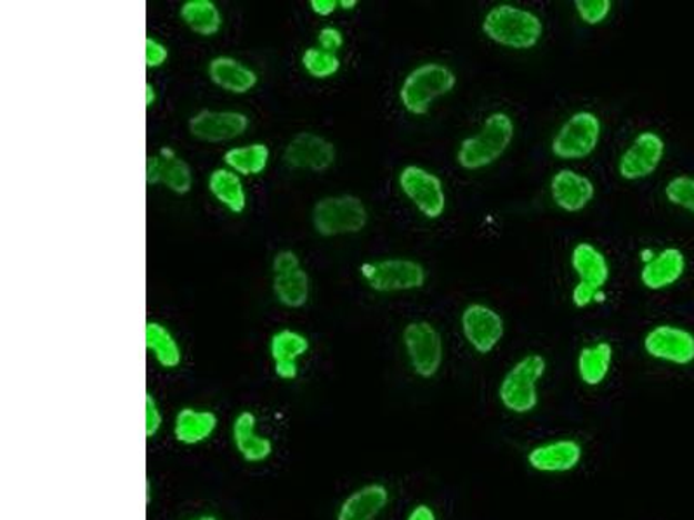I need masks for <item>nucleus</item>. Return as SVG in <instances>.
<instances>
[{"label":"nucleus","instance_id":"18","mask_svg":"<svg viewBox=\"0 0 694 520\" xmlns=\"http://www.w3.org/2000/svg\"><path fill=\"white\" fill-rule=\"evenodd\" d=\"M551 197L557 209L582 212L595 198V186L587 176L572 169L557 170L551 179Z\"/></svg>","mask_w":694,"mask_h":520},{"label":"nucleus","instance_id":"33","mask_svg":"<svg viewBox=\"0 0 694 520\" xmlns=\"http://www.w3.org/2000/svg\"><path fill=\"white\" fill-rule=\"evenodd\" d=\"M575 11L583 23L595 27L607 20L613 11V2L611 0H575Z\"/></svg>","mask_w":694,"mask_h":520},{"label":"nucleus","instance_id":"40","mask_svg":"<svg viewBox=\"0 0 694 520\" xmlns=\"http://www.w3.org/2000/svg\"><path fill=\"white\" fill-rule=\"evenodd\" d=\"M311 11L318 17H330L338 11L339 0H311Z\"/></svg>","mask_w":694,"mask_h":520},{"label":"nucleus","instance_id":"28","mask_svg":"<svg viewBox=\"0 0 694 520\" xmlns=\"http://www.w3.org/2000/svg\"><path fill=\"white\" fill-rule=\"evenodd\" d=\"M270 148L264 142H254L247 147L231 148L222 160L228 169L239 176H261L270 163Z\"/></svg>","mask_w":694,"mask_h":520},{"label":"nucleus","instance_id":"44","mask_svg":"<svg viewBox=\"0 0 694 520\" xmlns=\"http://www.w3.org/2000/svg\"><path fill=\"white\" fill-rule=\"evenodd\" d=\"M188 520H219V517L212 516V513H200V516L191 517Z\"/></svg>","mask_w":694,"mask_h":520},{"label":"nucleus","instance_id":"21","mask_svg":"<svg viewBox=\"0 0 694 520\" xmlns=\"http://www.w3.org/2000/svg\"><path fill=\"white\" fill-rule=\"evenodd\" d=\"M615 364V347L607 340L583 346L576 356V373L589 389L603 386Z\"/></svg>","mask_w":694,"mask_h":520},{"label":"nucleus","instance_id":"38","mask_svg":"<svg viewBox=\"0 0 694 520\" xmlns=\"http://www.w3.org/2000/svg\"><path fill=\"white\" fill-rule=\"evenodd\" d=\"M163 163L160 154H150L147 158V184L155 186L162 182Z\"/></svg>","mask_w":694,"mask_h":520},{"label":"nucleus","instance_id":"36","mask_svg":"<svg viewBox=\"0 0 694 520\" xmlns=\"http://www.w3.org/2000/svg\"><path fill=\"white\" fill-rule=\"evenodd\" d=\"M318 43L323 51L338 52L344 46V36L339 28L325 27L318 33Z\"/></svg>","mask_w":694,"mask_h":520},{"label":"nucleus","instance_id":"29","mask_svg":"<svg viewBox=\"0 0 694 520\" xmlns=\"http://www.w3.org/2000/svg\"><path fill=\"white\" fill-rule=\"evenodd\" d=\"M310 351V340L302 336L301 331L283 330L274 331L270 340V354L273 363H298L305 352Z\"/></svg>","mask_w":694,"mask_h":520},{"label":"nucleus","instance_id":"6","mask_svg":"<svg viewBox=\"0 0 694 520\" xmlns=\"http://www.w3.org/2000/svg\"><path fill=\"white\" fill-rule=\"evenodd\" d=\"M369 224V210L354 194L326 197L313 209V228L320 237L333 238L356 234Z\"/></svg>","mask_w":694,"mask_h":520},{"label":"nucleus","instance_id":"9","mask_svg":"<svg viewBox=\"0 0 694 520\" xmlns=\"http://www.w3.org/2000/svg\"><path fill=\"white\" fill-rule=\"evenodd\" d=\"M603 123L592 111H576L552 138L551 151L560 160H583L600 147Z\"/></svg>","mask_w":694,"mask_h":520},{"label":"nucleus","instance_id":"34","mask_svg":"<svg viewBox=\"0 0 694 520\" xmlns=\"http://www.w3.org/2000/svg\"><path fill=\"white\" fill-rule=\"evenodd\" d=\"M163 427V414L159 401L151 392H147V439L159 436Z\"/></svg>","mask_w":694,"mask_h":520},{"label":"nucleus","instance_id":"10","mask_svg":"<svg viewBox=\"0 0 694 520\" xmlns=\"http://www.w3.org/2000/svg\"><path fill=\"white\" fill-rule=\"evenodd\" d=\"M585 448L582 441L573 436H560L533 444L526 451V466L542 476H564L580 469Z\"/></svg>","mask_w":694,"mask_h":520},{"label":"nucleus","instance_id":"3","mask_svg":"<svg viewBox=\"0 0 694 520\" xmlns=\"http://www.w3.org/2000/svg\"><path fill=\"white\" fill-rule=\"evenodd\" d=\"M516 126L511 114L495 111L484 120L477 134L469 136L456 151V163L464 170H481L499 162L511 148Z\"/></svg>","mask_w":694,"mask_h":520},{"label":"nucleus","instance_id":"15","mask_svg":"<svg viewBox=\"0 0 694 520\" xmlns=\"http://www.w3.org/2000/svg\"><path fill=\"white\" fill-rule=\"evenodd\" d=\"M338 150L333 142L314 132L294 136L283 151V160L290 169L325 172L335 163Z\"/></svg>","mask_w":694,"mask_h":520},{"label":"nucleus","instance_id":"22","mask_svg":"<svg viewBox=\"0 0 694 520\" xmlns=\"http://www.w3.org/2000/svg\"><path fill=\"white\" fill-rule=\"evenodd\" d=\"M218 426L219 418L214 411L187 407L175 413L172 433L179 444L199 446L214 436Z\"/></svg>","mask_w":694,"mask_h":520},{"label":"nucleus","instance_id":"13","mask_svg":"<svg viewBox=\"0 0 694 520\" xmlns=\"http://www.w3.org/2000/svg\"><path fill=\"white\" fill-rule=\"evenodd\" d=\"M461 330L472 351L489 356L504 340L505 321L500 312L486 303L474 302L462 311Z\"/></svg>","mask_w":694,"mask_h":520},{"label":"nucleus","instance_id":"20","mask_svg":"<svg viewBox=\"0 0 694 520\" xmlns=\"http://www.w3.org/2000/svg\"><path fill=\"white\" fill-rule=\"evenodd\" d=\"M687 259L677 247H666L641 269V283L651 292L674 287L686 274Z\"/></svg>","mask_w":694,"mask_h":520},{"label":"nucleus","instance_id":"43","mask_svg":"<svg viewBox=\"0 0 694 520\" xmlns=\"http://www.w3.org/2000/svg\"><path fill=\"white\" fill-rule=\"evenodd\" d=\"M358 6V0H339V8L344 9V11H353Z\"/></svg>","mask_w":694,"mask_h":520},{"label":"nucleus","instance_id":"35","mask_svg":"<svg viewBox=\"0 0 694 520\" xmlns=\"http://www.w3.org/2000/svg\"><path fill=\"white\" fill-rule=\"evenodd\" d=\"M169 58V49L165 43L153 37H147V68H160L167 63Z\"/></svg>","mask_w":694,"mask_h":520},{"label":"nucleus","instance_id":"26","mask_svg":"<svg viewBox=\"0 0 694 520\" xmlns=\"http://www.w3.org/2000/svg\"><path fill=\"white\" fill-rule=\"evenodd\" d=\"M179 17L191 32L200 37H214L222 28V14L212 0H187Z\"/></svg>","mask_w":694,"mask_h":520},{"label":"nucleus","instance_id":"25","mask_svg":"<svg viewBox=\"0 0 694 520\" xmlns=\"http://www.w3.org/2000/svg\"><path fill=\"white\" fill-rule=\"evenodd\" d=\"M209 191L224 209L230 210L234 216L245 212V188H243L239 173L233 172V170L224 169V167L215 169L209 176Z\"/></svg>","mask_w":694,"mask_h":520},{"label":"nucleus","instance_id":"8","mask_svg":"<svg viewBox=\"0 0 694 520\" xmlns=\"http://www.w3.org/2000/svg\"><path fill=\"white\" fill-rule=\"evenodd\" d=\"M360 274L373 292H412L424 287L428 272L413 259L370 260L360 266Z\"/></svg>","mask_w":694,"mask_h":520},{"label":"nucleus","instance_id":"7","mask_svg":"<svg viewBox=\"0 0 694 520\" xmlns=\"http://www.w3.org/2000/svg\"><path fill=\"white\" fill-rule=\"evenodd\" d=\"M410 370L422 380L437 377L444 363V340L431 321H412L401 333Z\"/></svg>","mask_w":694,"mask_h":520},{"label":"nucleus","instance_id":"11","mask_svg":"<svg viewBox=\"0 0 694 520\" xmlns=\"http://www.w3.org/2000/svg\"><path fill=\"white\" fill-rule=\"evenodd\" d=\"M401 193L412 201L425 219H440L446 212V191L437 173L419 166H406L398 176Z\"/></svg>","mask_w":694,"mask_h":520},{"label":"nucleus","instance_id":"14","mask_svg":"<svg viewBox=\"0 0 694 520\" xmlns=\"http://www.w3.org/2000/svg\"><path fill=\"white\" fill-rule=\"evenodd\" d=\"M665 139L655 130H643L635 136L631 147L618 160L620 178L625 181H643L662 166L665 158Z\"/></svg>","mask_w":694,"mask_h":520},{"label":"nucleus","instance_id":"37","mask_svg":"<svg viewBox=\"0 0 694 520\" xmlns=\"http://www.w3.org/2000/svg\"><path fill=\"white\" fill-rule=\"evenodd\" d=\"M271 269H273V274L292 272L295 269H301V260H299L298 253L292 252V250H282L274 256Z\"/></svg>","mask_w":694,"mask_h":520},{"label":"nucleus","instance_id":"2","mask_svg":"<svg viewBox=\"0 0 694 520\" xmlns=\"http://www.w3.org/2000/svg\"><path fill=\"white\" fill-rule=\"evenodd\" d=\"M484 37L502 48L527 51L544 37V23L530 9L500 4L484 14L481 23Z\"/></svg>","mask_w":694,"mask_h":520},{"label":"nucleus","instance_id":"39","mask_svg":"<svg viewBox=\"0 0 694 520\" xmlns=\"http://www.w3.org/2000/svg\"><path fill=\"white\" fill-rule=\"evenodd\" d=\"M405 520H440L436 509L431 503H416L405 516Z\"/></svg>","mask_w":694,"mask_h":520},{"label":"nucleus","instance_id":"41","mask_svg":"<svg viewBox=\"0 0 694 520\" xmlns=\"http://www.w3.org/2000/svg\"><path fill=\"white\" fill-rule=\"evenodd\" d=\"M274 373L278 379L285 380V382H292V380L299 377L298 363H274Z\"/></svg>","mask_w":694,"mask_h":520},{"label":"nucleus","instance_id":"5","mask_svg":"<svg viewBox=\"0 0 694 520\" xmlns=\"http://www.w3.org/2000/svg\"><path fill=\"white\" fill-rule=\"evenodd\" d=\"M570 262L576 277L580 278L579 284H575L572 292L573 306L576 309H585L592 303L604 302L606 296L603 290L611 277L606 256L595 244L580 241L573 247Z\"/></svg>","mask_w":694,"mask_h":520},{"label":"nucleus","instance_id":"24","mask_svg":"<svg viewBox=\"0 0 694 520\" xmlns=\"http://www.w3.org/2000/svg\"><path fill=\"white\" fill-rule=\"evenodd\" d=\"M144 342L148 352L155 358L163 370H175L183 361V351L172 331L159 321H148L144 328Z\"/></svg>","mask_w":694,"mask_h":520},{"label":"nucleus","instance_id":"27","mask_svg":"<svg viewBox=\"0 0 694 520\" xmlns=\"http://www.w3.org/2000/svg\"><path fill=\"white\" fill-rule=\"evenodd\" d=\"M310 277L304 269H295L283 274H273V293L278 302L290 309L305 306L310 299Z\"/></svg>","mask_w":694,"mask_h":520},{"label":"nucleus","instance_id":"30","mask_svg":"<svg viewBox=\"0 0 694 520\" xmlns=\"http://www.w3.org/2000/svg\"><path fill=\"white\" fill-rule=\"evenodd\" d=\"M159 154L163 163L162 184L175 194L190 193L193 188V172L187 160L178 157L171 147L162 148Z\"/></svg>","mask_w":694,"mask_h":520},{"label":"nucleus","instance_id":"4","mask_svg":"<svg viewBox=\"0 0 694 520\" xmlns=\"http://www.w3.org/2000/svg\"><path fill=\"white\" fill-rule=\"evenodd\" d=\"M456 76L443 63H424L413 68L400 87L401 107L413 117H424L434 101L453 92Z\"/></svg>","mask_w":694,"mask_h":520},{"label":"nucleus","instance_id":"42","mask_svg":"<svg viewBox=\"0 0 694 520\" xmlns=\"http://www.w3.org/2000/svg\"><path fill=\"white\" fill-rule=\"evenodd\" d=\"M155 103H157L155 87L151 86V83H147V108H151Z\"/></svg>","mask_w":694,"mask_h":520},{"label":"nucleus","instance_id":"12","mask_svg":"<svg viewBox=\"0 0 694 520\" xmlns=\"http://www.w3.org/2000/svg\"><path fill=\"white\" fill-rule=\"evenodd\" d=\"M643 349L660 363L691 367L694 363V333L678 324H656L644 336Z\"/></svg>","mask_w":694,"mask_h":520},{"label":"nucleus","instance_id":"1","mask_svg":"<svg viewBox=\"0 0 694 520\" xmlns=\"http://www.w3.org/2000/svg\"><path fill=\"white\" fill-rule=\"evenodd\" d=\"M547 359L540 352H527L512 364L496 387L500 407L514 417H527L540 407V382L547 374Z\"/></svg>","mask_w":694,"mask_h":520},{"label":"nucleus","instance_id":"31","mask_svg":"<svg viewBox=\"0 0 694 520\" xmlns=\"http://www.w3.org/2000/svg\"><path fill=\"white\" fill-rule=\"evenodd\" d=\"M302 67L305 73L313 79H330L341 70V60L335 52L323 51L320 48L305 49L302 54Z\"/></svg>","mask_w":694,"mask_h":520},{"label":"nucleus","instance_id":"17","mask_svg":"<svg viewBox=\"0 0 694 520\" xmlns=\"http://www.w3.org/2000/svg\"><path fill=\"white\" fill-rule=\"evenodd\" d=\"M389 503L391 491L384 482H366L341 501L335 520H379Z\"/></svg>","mask_w":694,"mask_h":520},{"label":"nucleus","instance_id":"19","mask_svg":"<svg viewBox=\"0 0 694 520\" xmlns=\"http://www.w3.org/2000/svg\"><path fill=\"white\" fill-rule=\"evenodd\" d=\"M231 441L234 450L247 463H262L273 454V441L258 432V417L254 411L243 410L231 423Z\"/></svg>","mask_w":694,"mask_h":520},{"label":"nucleus","instance_id":"32","mask_svg":"<svg viewBox=\"0 0 694 520\" xmlns=\"http://www.w3.org/2000/svg\"><path fill=\"white\" fill-rule=\"evenodd\" d=\"M665 198L671 206L686 210L694 216V178L693 176H675L665 186Z\"/></svg>","mask_w":694,"mask_h":520},{"label":"nucleus","instance_id":"23","mask_svg":"<svg viewBox=\"0 0 694 520\" xmlns=\"http://www.w3.org/2000/svg\"><path fill=\"white\" fill-rule=\"evenodd\" d=\"M209 79L231 94H247L258 86V73L231 56H218L209 63Z\"/></svg>","mask_w":694,"mask_h":520},{"label":"nucleus","instance_id":"16","mask_svg":"<svg viewBox=\"0 0 694 520\" xmlns=\"http://www.w3.org/2000/svg\"><path fill=\"white\" fill-rule=\"evenodd\" d=\"M249 117L240 111L202 110L191 117L188 130L197 141L227 142L245 134Z\"/></svg>","mask_w":694,"mask_h":520}]
</instances>
